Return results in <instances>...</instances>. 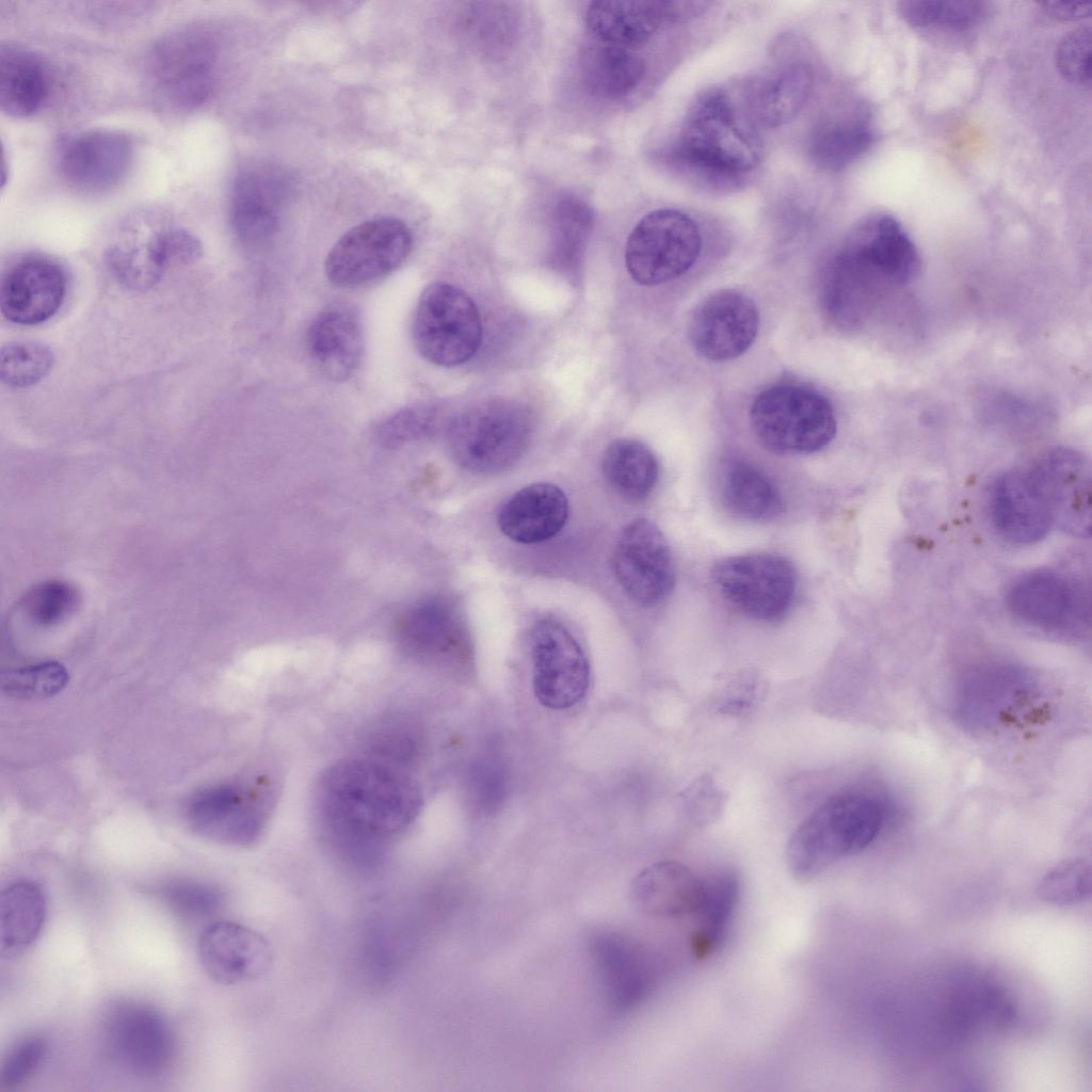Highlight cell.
<instances>
[{
    "mask_svg": "<svg viewBox=\"0 0 1092 1092\" xmlns=\"http://www.w3.org/2000/svg\"><path fill=\"white\" fill-rule=\"evenodd\" d=\"M990 513L1001 536L1018 545L1042 540L1054 527L1048 504L1029 468L1003 472L994 482Z\"/></svg>",
    "mask_w": 1092,
    "mask_h": 1092,
    "instance_id": "24",
    "label": "cell"
},
{
    "mask_svg": "<svg viewBox=\"0 0 1092 1092\" xmlns=\"http://www.w3.org/2000/svg\"><path fill=\"white\" fill-rule=\"evenodd\" d=\"M711 577L724 598L758 621L780 620L796 594L797 575L783 557L771 553L734 556L718 561Z\"/></svg>",
    "mask_w": 1092,
    "mask_h": 1092,
    "instance_id": "13",
    "label": "cell"
},
{
    "mask_svg": "<svg viewBox=\"0 0 1092 1092\" xmlns=\"http://www.w3.org/2000/svg\"><path fill=\"white\" fill-rule=\"evenodd\" d=\"M49 73L43 57L19 43L0 47V108L12 117L41 110L49 94Z\"/></svg>",
    "mask_w": 1092,
    "mask_h": 1092,
    "instance_id": "32",
    "label": "cell"
},
{
    "mask_svg": "<svg viewBox=\"0 0 1092 1092\" xmlns=\"http://www.w3.org/2000/svg\"><path fill=\"white\" fill-rule=\"evenodd\" d=\"M99 1041L122 1071L156 1079L173 1065L177 1043L168 1019L154 1006L133 999L111 1002L99 1022Z\"/></svg>",
    "mask_w": 1092,
    "mask_h": 1092,
    "instance_id": "7",
    "label": "cell"
},
{
    "mask_svg": "<svg viewBox=\"0 0 1092 1092\" xmlns=\"http://www.w3.org/2000/svg\"><path fill=\"white\" fill-rule=\"evenodd\" d=\"M290 193L288 177L276 168L250 166L234 180L229 218L236 237L257 244L271 237Z\"/></svg>",
    "mask_w": 1092,
    "mask_h": 1092,
    "instance_id": "23",
    "label": "cell"
},
{
    "mask_svg": "<svg viewBox=\"0 0 1092 1092\" xmlns=\"http://www.w3.org/2000/svg\"><path fill=\"white\" fill-rule=\"evenodd\" d=\"M1043 697V682L1033 670L1012 660L990 658L957 672L950 708L961 727L987 734L1024 721Z\"/></svg>",
    "mask_w": 1092,
    "mask_h": 1092,
    "instance_id": "4",
    "label": "cell"
},
{
    "mask_svg": "<svg viewBox=\"0 0 1092 1092\" xmlns=\"http://www.w3.org/2000/svg\"><path fill=\"white\" fill-rule=\"evenodd\" d=\"M531 416L521 403L508 399L479 402L455 415L447 425L453 460L476 473H495L511 467L525 452Z\"/></svg>",
    "mask_w": 1092,
    "mask_h": 1092,
    "instance_id": "5",
    "label": "cell"
},
{
    "mask_svg": "<svg viewBox=\"0 0 1092 1092\" xmlns=\"http://www.w3.org/2000/svg\"><path fill=\"white\" fill-rule=\"evenodd\" d=\"M761 156L762 144L753 125L720 87L695 97L669 154L682 171L721 186L752 172Z\"/></svg>",
    "mask_w": 1092,
    "mask_h": 1092,
    "instance_id": "3",
    "label": "cell"
},
{
    "mask_svg": "<svg viewBox=\"0 0 1092 1092\" xmlns=\"http://www.w3.org/2000/svg\"><path fill=\"white\" fill-rule=\"evenodd\" d=\"M1051 513L1054 527L1078 537L1091 531V467L1080 452L1057 447L1030 467Z\"/></svg>",
    "mask_w": 1092,
    "mask_h": 1092,
    "instance_id": "17",
    "label": "cell"
},
{
    "mask_svg": "<svg viewBox=\"0 0 1092 1092\" xmlns=\"http://www.w3.org/2000/svg\"><path fill=\"white\" fill-rule=\"evenodd\" d=\"M739 898V881L732 871H722L705 881V895L696 913L698 925L692 936L695 957L705 958L720 945Z\"/></svg>",
    "mask_w": 1092,
    "mask_h": 1092,
    "instance_id": "39",
    "label": "cell"
},
{
    "mask_svg": "<svg viewBox=\"0 0 1092 1092\" xmlns=\"http://www.w3.org/2000/svg\"><path fill=\"white\" fill-rule=\"evenodd\" d=\"M705 895V881L675 861H662L640 871L631 883L636 906L644 914L677 919L696 914Z\"/></svg>",
    "mask_w": 1092,
    "mask_h": 1092,
    "instance_id": "28",
    "label": "cell"
},
{
    "mask_svg": "<svg viewBox=\"0 0 1092 1092\" xmlns=\"http://www.w3.org/2000/svg\"><path fill=\"white\" fill-rule=\"evenodd\" d=\"M720 493L725 507L746 519L769 520L783 511L781 494L769 477L742 460H730L724 464Z\"/></svg>",
    "mask_w": 1092,
    "mask_h": 1092,
    "instance_id": "35",
    "label": "cell"
},
{
    "mask_svg": "<svg viewBox=\"0 0 1092 1092\" xmlns=\"http://www.w3.org/2000/svg\"><path fill=\"white\" fill-rule=\"evenodd\" d=\"M1091 894V868L1083 860L1063 861L1048 870L1037 886L1040 899L1059 905L1078 903Z\"/></svg>",
    "mask_w": 1092,
    "mask_h": 1092,
    "instance_id": "44",
    "label": "cell"
},
{
    "mask_svg": "<svg viewBox=\"0 0 1092 1092\" xmlns=\"http://www.w3.org/2000/svg\"><path fill=\"white\" fill-rule=\"evenodd\" d=\"M592 208L574 194L561 195L550 212V261L561 272L575 273L593 228Z\"/></svg>",
    "mask_w": 1092,
    "mask_h": 1092,
    "instance_id": "37",
    "label": "cell"
},
{
    "mask_svg": "<svg viewBox=\"0 0 1092 1092\" xmlns=\"http://www.w3.org/2000/svg\"><path fill=\"white\" fill-rule=\"evenodd\" d=\"M375 748L384 756L406 760L415 754L416 741L407 726L394 724L385 726L383 733L378 735Z\"/></svg>",
    "mask_w": 1092,
    "mask_h": 1092,
    "instance_id": "50",
    "label": "cell"
},
{
    "mask_svg": "<svg viewBox=\"0 0 1092 1092\" xmlns=\"http://www.w3.org/2000/svg\"><path fill=\"white\" fill-rule=\"evenodd\" d=\"M133 159L130 139L121 131L93 129L64 143L59 170L68 184L86 193H101L119 184Z\"/></svg>",
    "mask_w": 1092,
    "mask_h": 1092,
    "instance_id": "18",
    "label": "cell"
},
{
    "mask_svg": "<svg viewBox=\"0 0 1092 1092\" xmlns=\"http://www.w3.org/2000/svg\"><path fill=\"white\" fill-rule=\"evenodd\" d=\"M1056 62L1061 75L1079 85L1091 81V31L1079 28L1069 33L1059 44Z\"/></svg>",
    "mask_w": 1092,
    "mask_h": 1092,
    "instance_id": "48",
    "label": "cell"
},
{
    "mask_svg": "<svg viewBox=\"0 0 1092 1092\" xmlns=\"http://www.w3.org/2000/svg\"><path fill=\"white\" fill-rule=\"evenodd\" d=\"M68 680V672L62 663L44 661L4 672L1 689L14 698H44L61 692Z\"/></svg>",
    "mask_w": 1092,
    "mask_h": 1092,
    "instance_id": "42",
    "label": "cell"
},
{
    "mask_svg": "<svg viewBox=\"0 0 1092 1092\" xmlns=\"http://www.w3.org/2000/svg\"><path fill=\"white\" fill-rule=\"evenodd\" d=\"M1007 606L1019 622L1064 638L1090 628V594L1077 579L1054 569L1022 575L1010 587Z\"/></svg>",
    "mask_w": 1092,
    "mask_h": 1092,
    "instance_id": "11",
    "label": "cell"
},
{
    "mask_svg": "<svg viewBox=\"0 0 1092 1092\" xmlns=\"http://www.w3.org/2000/svg\"><path fill=\"white\" fill-rule=\"evenodd\" d=\"M412 337L429 363L454 367L469 360L482 338L480 315L462 289L436 282L421 292L413 318Z\"/></svg>",
    "mask_w": 1092,
    "mask_h": 1092,
    "instance_id": "8",
    "label": "cell"
},
{
    "mask_svg": "<svg viewBox=\"0 0 1092 1092\" xmlns=\"http://www.w3.org/2000/svg\"><path fill=\"white\" fill-rule=\"evenodd\" d=\"M188 818L205 836L238 846L257 840L263 824L257 798L235 785H220L195 794L188 805Z\"/></svg>",
    "mask_w": 1092,
    "mask_h": 1092,
    "instance_id": "25",
    "label": "cell"
},
{
    "mask_svg": "<svg viewBox=\"0 0 1092 1092\" xmlns=\"http://www.w3.org/2000/svg\"><path fill=\"white\" fill-rule=\"evenodd\" d=\"M702 239L697 225L684 212L657 209L631 230L625 248L630 276L644 286L659 285L687 272L696 261Z\"/></svg>",
    "mask_w": 1092,
    "mask_h": 1092,
    "instance_id": "10",
    "label": "cell"
},
{
    "mask_svg": "<svg viewBox=\"0 0 1092 1092\" xmlns=\"http://www.w3.org/2000/svg\"><path fill=\"white\" fill-rule=\"evenodd\" d=\"M758 439L781 453H813L823 449L837 430L834 411L820 392L797 384L761 391L750 412Z\"/></svg>",
    "mask_w": 1092,
    "mask_h": 1092,
    "instance_id": "6",
    "label": "cell"
},
{
    "mask_svg": "<svg viewBox=\"0 0 1092 1092\" xmlns=\"http://www.w3.org/2000/svg\"><path fill=\"white\" fill-rule=\"evenodd\" d=\"M686 806L696 824H707L721 813L725 797L708 775L694 781L685 792Z\"/></svg>",
    "mask_w": 1092,
    "mask_h": 1092,
    "instance_id": "49",
    "label": "cell"
},
{
    "mask_svg": "<svg viewBox=\"0 0 1092 1092\" xmlns=\"http://www.w3.org/2000/svg\"><path fill=\"white\" fill-rule=\"evenodd\" d=\"M166 227L160 226L143 235H130L109 248L107 262L118 282L134 290H146L158 283L170 268L165 244Z\"/></svg>",
    "mask_w": 1092,
    "mask_h": 1092,
    "instance_id": "36",
    "label": "cell"
},
{
    "mask_svg": "<svg viewBox=\"0 0 1092 1092\" xmlns=\"http://www.w3.org/2000/svg\"><path fill=\"white\" fill-rule=\"evenodd\" d=\"M413 236L396 218L360 223L343 234L330 250L324 272L338 287H358L399 268L411 253Z\"/></svg>",
    "mask_w": 1092,
    "mask_h": 1092,
    "instance_id": "12",
    "label": "cell"
},
{
    "mask_svg": "<svg viewBox=\"0 0 1092 1092\" xmlns=\"http://www.w3.org/2000/svg\"><path fill=\"white\" fill-rule=\"evenodd\" d=\"M691 14L679 3L660 0L594 1L585 23L596 41L635 49L645 45L663 25Z\"/></svg>",
    "mask_w": 1092,
    "mask_h": 1092,
    "instance_id": "26",
    "label": "cell"
},
{
    "mask_svg": "<svg viewBox=\"0 0 1092 1092\" xmlns=\"http://www.w3.org/2000/svg\"><path fill=\"white\" fill-rule=\"evenodd\" d=\"M589 951L609 1005L617 1012L641 1002L652 987L654 967L646 950L619 931L595 932Z\"/></svg>",
    "mask_w": 1092,
    "mask_h": 1092,
    "instance_id": "20",
    "label": "cell"
},
{
    "mask_svg": "<svg viewBox=\"0 0 1092 1092\" xmlns=\"http://www.w3.org/2000/svg\"><path fill=\"white\" fill-rule=\"evenodd\" d=\"M613 572L627 596L644 607L663 601L675 585V566L660 529L637 518L621 531L613 552Z\"/></svg>",
    "mask_w": 1092,
    "mask_h": 1092,
    "instance_id": "15",
    "label": "cell"
},
{
    "mask_svg": "<svg viewBox=\"0 0 1092 1092\" xmlns=\"http://www.w3.org/2000/svg\"><path fill=\"white\" fill-rule=\"evenodd\" d=\"M48 1051L47 1039L38 1033L27 1034L7 1050L0 1066V1086L16 1088L28 1081L42 1065Z\"/></svg>",
    "mask_w": 1092,
    "mask_h": 1092,
    "instance_id": "47",
    "label": "cell"
},
{
    "mask_svg": "<svg viewBox=\"0 0 1092 1092\" xmlns=\"http://www.w3.org/2000/svg\"><path fill=\"white\" fill-rule=\"evenodd\" d=\"M873 130L863 109L853 107L825 113L814 126L807 143L812 161L837 172L863 156L873 142Z\"/></svg>",
    "mask_w": 1092,
    "mask_h": 1092,
    "instance_id": "31",
    "label": "cell"
},
{
    "mask_svg": "<svg viewBox=\"0 0 1092 1092\" xmlns=\"http://www.w3.org/2000/svg\"><path fill=\"white\" fill-rule=\"evenodd\" d=\"M47 914L42 886L30 880L11 883L0 894V953L14 959L38 937Z\"/></svg>",
    "mask_w": 1092,
    "mask_h": 1092,
    "instance_id": "34",
    "label": "cell"
},
{
    "mask_svg": "<svg viewBox=\"0 0 1092 1092\" xmlns=\"http://www.w3.org/2000/svg\"><path fill=\"white\" fill-rule=\"evenodd\" d=\"M79 605V594L71 584L49 580L36 584L21 600L23 613L38 626H52L66 620Z\"/></svg>",
    "mask_w": 1092,
    "mask_h": 1092,
    "instance_id": "43",
    "label": "cell"
},
{
    "mask_svg": "<svg viewBox=\"0 0 1092 1092\" xmlns=\"http://www.w3.org/2000/svg\"><path fill=\"white\" fill-rule=\"evenodd\" d=\"M898 11L916 29L960 34L978 27L986 7L979 1L909 0L899 2Z\"/></svg>",
    "mask_w": 1092,
    "mask_h": 1092,
    "instance_id": "40",
    "label": "cell"
},
{
    "mask_svg": "<svg viewBox=\"0 0 1092 1092\" xmlns=\"http://www.w3.org/2000/svg\"><path fill=\"white\" fill-rule=\"evenodd\" d=\"M644 74L645 63L632 49L595 39L580 52V81L595 98L620 100L633 92Z\"/></svg>",
    "mask_w": 1092,
    "mask_h": 1092,
    "instance_id": "33",
    "label": "cell"
},
{
    "mask_svg": "<svg viewBox=\"0 0 1092 1092\" xmlns=\"http://www.w3.org/2000/svg\"><path fill=\"white\" fill-rule=\"evenodd\" d=\"M319 802L333 848L348 863L371 868L413 823L422 799L414 781L394 767L351 759L323 775Z\"/></svg>",
    "mask_w": 1092,
    "mask_h": 1092,
    "instance_id": "1",
    "label": "cell"
},
{
    "mask_svg": "<svg viewBox=\"0 0 1092 1092\" xmlns=\"http://www.w3.org/2000/svg\"><path fill=\"white\" fill-rule=\"evenodd\" d=\"M204 970L215 982L232 985L264 975L272 962V949L259 932L229 920L208 925L197 944Z\"/></svg>",
    "mask_w": 1092,
    "mask_h": 1092,
    "instance_id": "21",
    "label": "cell"
},
{
    "mask_svg": "<svg viewBox=\"0 0 1092 1092\" xmlns=\"http://www.w3.org/2000/svg\"><path fill=\"white\" fill-rule=\"evenodd\" d=\"M306 348L312 363L326 378L347 381L358 369L364 353L359 315L347 305L325 308L307 328Z\"/></svg>",
    "mask_w": 1092,
    "mask_h": 1092,
    "instance_id": "27",
    "label": "cell"
},
{
    "mask_svg": "<svg viewBox=\"0 0 1092 1092\" xmlns=\"http://www.w3.org/2000/svg\"><path fill=\"white\" fill-rule=\"evenodd\" d=\"M532 689L551 710L577 705L590 685V664L574 635L559 621L542 619L530 633Z\"/></svg>",
    "mask_w": 1092,
    "mask_h": 1092,
    "instance_id": "14",
    "label": "cell"
},
{
    "mask_svg": "<svg viewBox=\"0 0 1092 1092\" xmlns=\"http://www.w3.org/2000/svg\"><path fill=\"white\" fill-rule=\"evenodd\" d=\"M879 786H854L829 797L791 834L786 861L791 874L809 881L839 860L868 848L893 815Z\"/></svg>",
    "mask_w": 1092,
    "mask_h": 1092,
    "instance_id": "2",
    "label": "cell"
},
{
    "mask_svg": "<svg viewBox=\"0 0 1092 1092\" xmlns=\"http://www.w3.org/2000/svg\"><path fill=\"white\" fill-rule=\"evenodd\" d=\"M216 64L215 41L200 26H183L161 35L148 55L156 90L166 102L182 111L195 110L210 98Z\"/></svg>",
    "mask_w": 1092,
    "mask_h": 1092,
    "instance_id": "9",
    "label": "cell"
},
{
    "mask_svg": "<svg viewBox=\"0 0 1092 1092\" xmlns=\"http://www.w3.org/2000/svg\"><path fill=\"white\" fill-rule=\"evenodd\" d=\"M568 510V500L559 486L533 483L504 502L498 514V525L510 540L536 544L556 536L563 529Z\"/></svg>",
    "mask_w": 1092,
    "mask_h": 1092,
    "instance_id": "30",
    "label": "cell"
},
{
    "mask_svg": "<svg viewBox=\"0 0 1092 1092\" xmlns=\"http://www.w3.org/2000/svg\"><path fill=\"white\" fill-rule=\"evenodd\" d=\"M67 278L55 260L28 255L3 274L0 308L5 319L21 325H36L52 318L66 293Z\"/></svg>",
    "mask_w": 1092,
    "mask_h": 1092,
    "instance_id": "19",
    "label": "cell"
},
{
    "mask_svg": "<svg viewBox=\"0 0 1092 1092\" xmlns=\"http://www.w3.org/2000/svg\"><path fill=\"white\" fill-rule=\"evenodd\" d=\"M759 314L754 301L736 289H720L697 304L688 334L693 349L711 362H727L754 342Z\"/></svg>",
    "mask_w": 1092,
    "mask_h": 1092,
    "instance_id": "16",
    "label": "cell"
},
{
    "mask_svg": "<svg viewBox=\"0 0 1092 1092\" xmlns=\"http://www.w3.org/2000/svg\"><path fill=\"white\" fill-rule=\"evenodd\" d=\"M601 468L610 486L631 500L647 497L659 475L658 462L651 449L629 438L616 439L608 446Z\"/></svg>",
    "mask_w": 1092,
    "mask_h": 1092,
    "instance_id": "38",
    "label": "cell"
},
{
    "mask_svg": "<svg viewBox=\"0 0 1092 1092\" xmlns=\"http://www.w3.org/2000/svg\"><path fill=\"white\" fill-rule=\"evenodd\" d=\"M158 897L175 913L189 918L210 916L223 904L222 892L195 880H172L157 889Z\"/></svg>",
    "mask_w": 1092,
    "mask_h": 1092,
    "instance_id": "45",
    "label": "cell"
},
{
    "mask_svg": "<svg viewBox=\"0 0 1092 1092\" xmlns=\"http://www.w3.org/2000/svg\"><path fill=\"white\" fill-rule=\"evenodd\" d=\"M395 632L408 656L427 663L456 661L466 648L461 615L441 597L428 598L410 607L398 616Z\"/></svg>",
    "mask_w": 1092,
    "mask_h": 1092,
    "instance_id": "22",
    "label": "cell"
},
{
    "mask_svg": "<svg viewBox=\"0 0 1092 1092\" xmlns=\"http://www.w3.org/2000/svg\"><path fill=\"white\" fill-rule=\"evenodd\" d=\"M814 77L801 60L780 61L756 75L746 86L751 115L769 127L793 119L812 93Z\"/></svg>",
    "mask_w": 1092,
    "mask_h": 1092,
    "instance_id": "29",
    "label": "cell"
},
{
    "mask_svg": "<svg viewBox=\"0 0 1092 1092\" xmlns=\"http://www.w3.org/2000/svg\"><path fill=\"white\" fill-rule=\"evenodd\" d=\"M438 408L432 404L410 405L385 418L378 427L379 440L398 447L431 433L438 421Z\"/></svg>",
    "mask_w": 1092,
    "mask_h": 1092,
    "instance_id": "46",
    "label": "cell"
},
{
    "mask_svg": "<svg viewBox=\"0 0 1092 1092\" xmlns=\"http://www.w3.org/2000/svg\"><path fill=\"white\" fill-rule=\"evenodd\" d=\"M53 353L44 343L15 341L1 348L0 379L13 388H26L42 381L53 365Z\"/></svg>",
    "mask_w": 1092,
    "mask_h": 1092,
    "instance_id": "41",
    "label": "cell"
},
{
    "mask_svg": "<svg viewBox=\"0 0 1092 1092\" xmlns=\"http://www.w3.org/2000/svg\"><path fill=\"white\" fill-rule=\"evenodd\" d=\"M1044 10L1051 16L1059 19H1077L1090 14V3L1087 2H1042Z\"/></svg>",
    "mask_w": 1092,
    "mask_h": 1092,
    "instance_id": "51",
    "label": "cell"
}]
</instances>
